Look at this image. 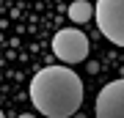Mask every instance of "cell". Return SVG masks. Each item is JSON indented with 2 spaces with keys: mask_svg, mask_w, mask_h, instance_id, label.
<instances>
[{
  "mask_svg": "<svg viewBox=\"0 0 124 118\" xmlns=\"http://www.w3.org/2000/svg\"><path fill=\"white\" fill-rule=\"evenodd\" d=\"M53 52L63 63H80L88 58V39L77 28H63L53 36Z\"/></svg>",
  "mask_w": 124,
  "mask_h": 118,
  "instance_id": "cell-3",
  "label": "cell"
},
{
  "mask_svg": "<svg viewBox=\"0 0 124 118\" xmlns=\"http://www.w3.org/2000/svg\"><path fill=\"white\" fill-rule=\"evenodd\" d=\"M85 88L69 66H47L31 80V102L47 118H72L83 104Z\"/></svg>",
  "mask_w": 124,
  "mask_h": 118,
  "instance_id": "cell-1",
  "label": "cell"
},
{
  "mask_svg": "<svg viewBox=\"0 0 124 118\" xmlns=\"http://www.w3.org/2000/svg\"><path fill=\"white\" fill-rule=\"evenodd\" d=\"M0 118H6V115H3V110H0Z\"/></svg>",
  "mask_w": 124,
  "mask_h": 118,
  "instance_id": "cell-7",
  "label": "cell"
},
{
  "mask_svg": "<svg viewBox=\"0 0 124 118\" xmlns=\"http://www.w3.org/2000/svg\"><path fill=\"white\" fill-rule=\"evenodd\" d=\"M19 118H36V115H31V113H25V115H19Z\"/></svg>",
  "mask_w": 124,
  "mask_h": 118,
  "instance_id": "cell-6",
  "label": "cell"
},
{
  "mask_svg": "<svg viewBox=\"0 0 124 118\" xmlns=\"http://www.w3.org/2000/svg\"><path fill=\"white\" fill-rule=\"evenodd\" d=\"M97 118H124V77L108 83L97 93Z\"/></svg>",
  "mask_w": 124,
  "mask_h": 118,
  "instance_id": "cell-4",
  "label": "cell"
},
{
  "mask_svg": "<svg viewBox=\"0 0 124 118\" xmlns=\"http://www.w3.org/2000/svg\"><path fill=\"white\" fill-rule=\"evenodd\" d=\"M69 19L72 22H91L94 19V6L91 3H85V0H75V3L69 6Z\"/></svg>",
  "mask_w": 124,
  "mask_h": 118,
  "instance_id": "cell-5",
  "label": "cell"
},
{
  "mask_svg": "<svg viewBox=\"0 0 124 118\" xmlns=\"http://www.w3.org/2000/svg\"><path fill=\"white\" fill-rule=\"evenodd\" d=\"M94 22L105 39L124 47V0H99L94 6Z\"/></svg>",
  "mask_w": 124,
  "mask_h": 118,
  "instance_id": "cell-2",
  "label": "cell"
}]
</instances>
